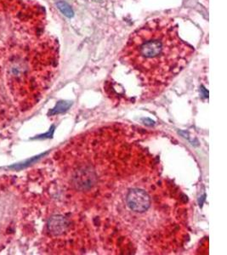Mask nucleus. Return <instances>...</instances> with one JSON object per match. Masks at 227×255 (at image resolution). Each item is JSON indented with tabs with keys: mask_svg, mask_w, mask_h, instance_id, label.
<instances>
[{
	"mask_svg": "<svg viewBox=\"0 0 227 255\" xmlns=\"http://www.w3.org/2000/svg\"><path fill=\"white\" fill-rule=\"evenodd\" d=\"M194 48L179 35L171 18L150 20L132 32L121 60L150 84L166 83L189 62Z\"/></svg>",
	"mask_w": 227,
	"mask_h": 255,
	"instance_id": "1",
	"label": "nucleus"
},
{
	"mask_svg": "<svg viewBox=\"0 0 227 255\" xmlns=\"http://www.w3.org/2000/svg\"><path fill=\"white\" fill-rule=\"evenodd\" d=\"M127 204L133 211L143 213L146 211L151 205V198L146 191L141 189H134L128 192Z\"/></svg>",
	"mask_w": 227,
	"mask_h": 255,
	"instance_id": "2",
	"label": "nucleus"
},
{
	"mask_svg": "<svg viewBox=\"0 0 227 255\" xmlns=\"http://www.w3.org/2000/svg\"><path fill=\"white\" fill-rule=\"evenodd\" d=\"M67 228V220L60 215L53 216L48 222V230L54 236L61 235Z\"/></svg>",
	"mask_w": 227,
	"mask_h": 255,
	"instance_id": "3",
	"label": "nucleus"
},
{
	"mask_svg": "<svg viewBox=\"0 0 227 255\" xmlns=\"http://www.w3.org/2000/svg\"><path fill=\"white\" fill-rule=\"evenodd\" d=\"M72 106V102H59L56 104V108L52 109L49 113V115H56V114H60V113H65L66 111L68 110L69 108Z\"/></svg>",
	"mask_w": 227,
	"mask_h": 255,
	"instance_id": "4",
	"label": "nucleus"
},
{
	"mask_svg": "<svg viewBox=\"0 0 227 255\" xmlns=\"http://www.w3.org/2000/svg\"><path fill=\"white\" fill-rule=\"evenodd\" d=\"M57 7H58L59 9H60L66 16H67V17H72V16H73V10L71 9L70 6L68 5L67 3H65L63 1L58 2V3H57Z\"/></svg>",
	"mask_w": 227,
	"mask_h": 255,
	"instance_id": "5",
	"label": "nucleus"
},
{
	"mask_svg": "<svg viewBox=\"0 0 227 255\" xmlns=\"http://www.w3.org/2000/svg\"><path fill=\"white\" fill-rule=\"evenodd\" d=\"M144 122L147 125H154V121H152L151 119H144Z\"/></svg>",
	"mask_w": 227,
	"mask_h": 255,
	"instance_id": "6",
	"label": "nucleus"
}]
</instances>
